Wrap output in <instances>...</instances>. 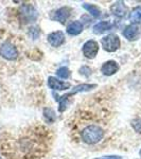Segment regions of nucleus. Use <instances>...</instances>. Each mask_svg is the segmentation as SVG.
Here are the masks:
<instances>
[{"label": "nucleus", "mask_w": 141, "mask_h": 159, "mask_svg": "<svg viewBox=\"0 0 141 159\" xmlns=\"http://www.w3.org/2000/svg\"><path fill=\"white\" fill-rule=\"evenodd\" d=\"M56 75H57L58 78H61V79L67 80V79L70 78L71 72H70V70H69L67 67H60L57 70H56Z\"/></svg>", "instance_id": "19"}, {"label": "nucleus", "mask_w": 141, "mask_h": 159, "mask_svg": "<svg viewBox=\"0 0 141 159\" xmlns=\"http://www.w3.org/2000/svg\"><path fill=\"white\" fill-rule=\"evenodd\" d=\"M82 7H83L84 9H85L86 11L88 12L92 17H93V18H99V17L101 16V10H100L96 4L83 3L82 4Z\"/></svg>", "instance_id": "16"}, {"label": "nucleus", "mask_w": 141, "mask_h": 159, "mask_svg": "<svg viewBox=\"0 0 141 159\" xmlns=\"http://www.w3.org/2000/svg\"><path fill=\"white\" fill-rule=\"evenodd\" d=\"M0 55L7 61H15L18 57V50L13 43L6 42L0 46Z\"/></svg>", "instance_id": "6"}, {"label": "nucleus", "mask_w": 141, "mask_h": 159, "mask_svg": "<svg viewBox=\"0 0 141 159\" xmlns=\"http://www.w3.org/2000/svg\"><path fill=\"white\" fill-rule=\"evenodd\" d=\"M122 34L130 42H135V40L139 39V37L141 36V24L130 22L129 25L124 28Z\"/></svg>", "instance_id": "4"}, {"label": "nucleus", "mask_w": 141, "mask_h": 159, "mask_svg": "<svg viewBox=\"0 0 141 159\" xmlns=\"http://www.w3.org/2000/svg\"><path fill=\"white\" fill-rule=\"evenodd\" d=\"M120 69L119 64L116 61H107L102 65L101 67V72L104 74L105 76H111L114 74H116Z\"/></svg>", "instance_id": "10"}, {"label": "nucleus", "mask_w": 141, "mask_h": 159, "mask_svg": "<svg viewBox=\"0 0 141 159\" xmlns=\"http://www.w3.org/2000/svg\"><path fill=\"white\" fill-rule=\"evenodd\" d=\"M97 87V84H87V83H83L80 84V85H76L72 88V92L73 94H76L79 92H85V91H90L92 89H94Z\"/></svg>", "instance_id": "15"}, {"label": "nucleus", "mask_w": 141, "mask_h": 159, "mask_svg": "<svg viewBox=\"0 0 141 159\" xmlns=\"http://www.w3.org/2000/svg\"><path fill=\"white\" fill-rule=\"evenodd\" d=\"M139 155H140V157H141V150H140V152H139Z\"/></svg>", "instance_id": "24"}, {"label": "nucleus", "mask_w": 141, "mask_h": 159, "mask_svg": "<svg viewBox=\"0 0 141 159\" xmlns=\"http://www.w3.org/2000/svg\"><path fill=\"white\" fill-rule=\"evenodd\" d=\"M43 118L46 119V121H48L49 123H53L56 119L55 111L50 107H46L43 109Z\"/></svg>", "instance_id": "18"}, {"label": "nucleus", "mask_w": 141, "mask_h": 159, "mask_svg": "<svg viewBox=\"0 0 141 159\" xmlns=\"http://www.w3.org/2000/svg\"><path fill=\"white\" fill-rule=\"evenodd\" d=\"M99 43L93 39L87 40L82 47V52H83L84 56L88 60H93L99 53Z\"/></svg>", "instance_id": "7"}, {"label": "nucleus", "mask_w": 141, "mask_h": 159, "mask_svg": "<svg viewBox=\"0 0 141 159\" xmlns=\"http://www.w3.org/2000/svg\"><path fill=\"white\" fill-rule=\"evenodd\" d=\"M47 40L52 47H61V45L65 43V34L61 31H54V32H51L50 34H48Z\"/></svg>", "instance_id": "9"}, {"label": "nucleus", "mask_w": 141, "mask_h": 159, "mask_svg": "<svg viewBox=\"0 0 141 159\" xmlns=\"http://www.w3.org/2000/svg\"><path fill=\"white\" fill-rule=\"evenodd\" d=\"M129 18L132 22L140 24L141 22V6H138L133 9V11L130 13Z\"/></svg>", "instance_id": "17"}, {"label": "nucleus", "mask_w": 141, "mask_h": 159, "mask_svg": "<svg viewBox=\"0 0 141 159\" xmlns=\"http://www.w3.org/2000/svg\"><path fill=\"white\" fill-rule=\"evenodd\" d=\"M111 12L114 16L118 17V18H124L129 10H127V7L125 6L123 1H117L111 6Z\"/></svg>", "instance_id": "11"}, {"label": "nucleus", "mask_w": 141, "mask_h": 159, "mask_svg": "<svg viewBox=\"0 0 141 159\" xmlns=\"http://www.w3.org/2000/svg\"><path fill=\"white\" fill-rule=\"evenodd\" d=\"M96 159H123V157L118 156V155H106V156H102V157H99Z\"/></svg>", "instance_id": "23"}, {"label": "nucleus", "mask_w": 141, "mask_h": 159, "mask_svg": "<svg viewBox=\"0 0 141 159\" xmlns=\"http://www.w3.org/2000/svg\"><path fill=\"white\" fill-rule=\"evenodd\" d=\"M47 85L50 89L56 91H64L68 90L71 87V84L69 82H64L61 80L56 79L55 76H49L47 80Z\"/></svg>", "instance_id": "8"}, {"label": "nucleus", "mask_w": 141, "mask_h": 159, "mask_svg": "<svg viewBox=\"0 0 141 159\" xmlns=\"http://www.w3.org/2000/svg\"><path fill=\"white\" fill-rule=\"evenodd\" d=\"M112 28V24L111 21H100L98 24H96L92 28L94 34H102L105 33L106 31L111 30Z\"/></svg>", "instance_id": "14"}, {"label": "nucleus", "mask_w": 141, "mask_h": 159, "mask_svg": "<svg viewBox=\"0 0 141 159\" xmlns=\"http://www.w3.org/2000/svg\"><path fill=\"white\" fill-rule=\"evenodd\" d=\"M79 72H80V74H82V75L88 78V76L91 75L92 71H91V68L88 67V66H82V67L79 69Z\"/></svg>", "instance_id": "22"}, {"label": "nucleus", "mask_w": 141, "mask_h": 159, "mask_svg": "<svg viewBox=\"0 0 141 159\" xmlns=\"http://www.w3.org/2000/svg\"><path fill=\"white\" fill-rule=\"evenodd\" d=\"M71 13H72V10L69 7H61L60 9L55 10L50 14V18L53 21H57L60 24L64 25L67 20L70 18Z\"/></svg>", "instance_id": "5"}, {"label": "nucleus", "mask_w": 141, "mask_h": 159, "mask_svg": "<svg viewBox=\"0 0 141 159\" xmlns=\"http://www.w3.org/2000/svg\"><path fill=\"white\" fill-rule=\"evenodd\" d=\"M29 34H30V36L32 37V39H37L38 36L40 35V29L37 27H31Z\"/></svg>", "instance_id": "21"}, {"label": "nucleus", "mask_w": 141, "mask_h": 159, "mask_svg": "<svg viewBox=\"0 0 141 159\" xmlns=\"http://www.w3.org/2000/svg\"><path fill=\"white\" fill-rule=\"evenodd\" d=\"M0 159H1V158H0Z\"/></svg>", "instance_id": "25"}, {"label": "nucleus", "mask_w": 141, "mask_h": 159, "mask_svg": "<svg viewBox=\"0 0 141 159\" xmlns=\"http://www.w3.org/2000/svg\"><path fill=\"white\" fill-rule=\"evenodd\" d=\"M83 24H82L81 21H79V20H74V21H71L70 24L67 25V33L69 35H71V36H76V35L81 34L82 32H83Z\"/></svg>", "instance_id": "12"}, {"label": "nucleus", "mask_w": 141, "mask_h": 159, "mask_svg": "<svg viewBox=\"0 0 141 159\" xmlns=\"http://www.w3.org/2000/svg\"><path fill=\"white\" fill-rule=\"evenodd\" d=\"M73 96L74 94L70 91V92H68V93L60 97V98H55V101L58 102V110H60V112L65 111L66 108H67V106L69 105V103H70V98Z\"/></svg>", "instance_id": "13"}, {"label": "nucleus", "mask_w": 141, "mask_h": 159, "mask_svg": "<svg viewBox=\"0 0 141 159\" xmlns=\"http://www.w3.org/2000/svg\"><path fill=\"white\" fill-rule=\"evenodd\" d=\"M38 18V12L34 6L25 3L19 7V19L22 25H29L35 22Z\"/></svg>", "instance_id": "2"}, {"label": "nucleus", "mask_w": 141, "mask_h": 159, "mask_svg": "<svg viewBox=\"0 0 141 159\" xmlns=\"http://www.w3.org/2000/svg\"><path fill=\"white\" fill-rule=\"evenodd\" d=\"M132 127L137 132L138 134H141V118H136L132 121Z\"/></svg>", "instance_id": "20"}, {"label": "nucleus", "mask_w": 141, "mask_h": 159, "mask_svg": "<svg viewBox=\"0 0 141 159\" xmlns=\"http://www.w3.org/2000/svg\"><path fill=\"white\" fill-rule=\"evenodd\" d=\"M101 45L107 52H116L120 48V38L116 34H108L101 39Z\"/></svg>", "instance_id": "3"}, {"label": "nucleus", "mask_w": 141, "mask_h": 159, "mask_svg": "<svg viewBox=\"0 0 141 159\" xmlns=\"http://www.w3.org/2000/svg\"><path fill=\"white\" fill-rule=\"evenodd\" d=\"M105 132L99 125H88V126L84 127L81 132V138L83 140V142H85L86 144H97L100 141L104 138Z\"/></svg>", "instance_id": "1"}]
</instances>
